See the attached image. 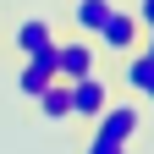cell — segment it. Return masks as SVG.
I'll return each mask as SVG.
<instances>
[{
    "label": "cell",
    "mask_w": 154,
    "mask_h": 154,
    "mask_svg": "<svg viewBox=\"0 0 154 154\" xmlns=\"http://www.w3.org/2000/svg\"><path fill=\"white\" fill-rule=\"evenodd\" d=\"M116 66H121V88H132V99L154 105V55L132 50V55H121Z\"/></svg>",
    "instance_id": "obj_7"
},
{
    "label": "cell",
    "mask_w": 154,
    "mask_h": 154,
    "mask_svg": "<svg viewBox=\"0 0 154 154\" xmlns=\"http://www.w3.org/2000/svg\"><path fill=\"white\" fill-rule=\"evenodd\" d=\"M55 28L50 17H17V28L6 33V44H11V55L22 61V55H44V50H55Z\"/></svg>",
    "instance_id": "obj_5"
},
{
    "label": "cell",
    "mask_w": 154,
    "mask_h": 154,
    "mask_svg": "<svg viewBox=\"0 0 154 154\" xmlns=\"http://www.w3.org/2000/svg\"><path fill=\"white\" fill-rule=\"evenodd\" d=\"M94 44H99L110 61H121V55H132V50L143 44V22L132 17V6H127V0H116V11L99 22V33H94Z\"/></svg>",
    "instance_id": "obj_3"
},
{
    "label": "cell",
    "mask_w": 154,
    "mask_h": 154,
    "mask_svg": "<svg viewBox=\"0 0 154 154\" xmlns=\"http://www.w3.org/2000/svg\"><path fill=\"white\" fill-rule=\"evenodd\" d=\"M83 132H94V138H110V143H138V138H143V99L116 94V99H110L99 116H94Z\"/></svg>",
    "instance_id": "obj_1"
},
{
    "label": "cell",
    "mask_w": 154,
    "mask_h": 154,
    "mask_svg": "<svg viewBox=\"0 0 154 154\" xmlns=\"http://www.w3.org/2000/svg\"><path fill=\"white\" fill-rule=\"evenodd\" d=\"M127 6H132V17L143 22V33H149V28H154V0H127Z\"/></svg>",
    "instance_id": "obj_11"
},
{
    "label": "cell",
    "mask_w": 154,
    "mask_h": 154,
    "mask_svg": "<svg viewBox=\"0 0 154 154\" xmlns=\"http://www.w3.org/2000/svg\"><path fill=\"white\" fill-rule=\"evenodd\" d=\"M0 44H6V33H0Z\"/></svg>",
    "instance_id": "obj_13"
},
{
    "label": "cell",
    "mask_w": 154,
    "mask_h": 154,
    "mask_svg": "<svg viewBox=\"0 0 154 154\" xmlns=\"http://www.w3.org/2000/svg\"><path fill=\"white\" fill-rule=\"evenodd\" d=\"M50 83H55V50H44V55H22V61H17V94H22L28 105H33Z\"/></svg>",
    "instance_id": "obj_6"
},
{
    "label": "cell",
    "mask_w": 154,
    "mask_h": 154,
    "mask_svg": "<svg viewBox=\"0 0 154 154\" xmlns=\"http://www.w3.org/2000/svg\"><path fill=\"white\" fill-rule=\"evenodd\" d=\"M33 110L44 116V121H72V83H61V77H55V83L33 99Z\"/></svg>",
    "instance_id": "obj_9"
},
{
    "label": "cell",
    "mask_w": 154,
    "mask_h": 154,
    "mask_svg": "<svg viewBox=\"0 0 154 154\" xmlns=\"http://www.w3.org/2000/svg\"><path fill=\"white\" fill-rule=\"evenodd\" d=\"M99 72V44H94L88 33H55V77L61 83H77V77Z\"/></svg>",
    "instance_id": "obj_2"
},
{
    "label": "cell",
    "mask_w": 154,
    "mask_h": 154,
    "mask_svg": "<svg viewBox=\"0 0 154 154\" xmlns=\"http://www.w3.org/2000/svg\"><path fill=\"white\" fill-rule=\"evenodd\" d=\"M110 11H116V0H72L61 28H66V33H88V38H94V33H99V22H105Z\"/></svg>",
    "instance_id": "obj_8"
},
{
    "label": "cell",
    "mask_w": 154,
    "mask_h": 154,
    "mask_svg": "<svg viewBox=\"0 0 154 154\" xmlns=\"http://www.w3.org/2000/svg\"><path fill=\"white\" fill-rule=\"evenodd\" d=\"M138 50H143V55H154V28L143 33V44H138Z\"/></svg>",
    "instance_id": "obj_12"
},
{
    "label": "cell",
    "mask_w": 154,
    "mask_h": 154,
    "mask_svg": "<svg viewBox=\"0 0 154 154\" xmlns=\"http://www.w3.org/2000/svg\"><path fill=\"white\" fill-rule=\"evenodd\" d=\"M77 154H132V143H110V138L83 132V138H77Z\"/></svg>",
    "instance_id": "obj_10"
},
{
    "label": "cell",
    "mask_w": 154,
    "mask_h": 154,
    "mask_svg": "<svg viewBox=\"0 0 154 154\" xmlns=\"http://www.w3.org/2000/svg\"><path fill=\"white\" fill-rule=\"evenodd\" d=\"M116 94H121V83H116L110 72H88V77H77V83H72V121L88 127L94 116L116 99Z\"/></svg>",
    "instance_id": "obj_4"
}]
</instances>
